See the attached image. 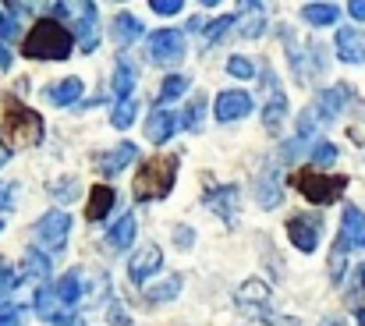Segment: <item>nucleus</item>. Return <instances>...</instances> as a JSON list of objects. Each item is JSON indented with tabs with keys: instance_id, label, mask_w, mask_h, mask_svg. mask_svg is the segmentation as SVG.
Listing matches in <instances>:
<instances>
[{
	"instance_id": "f257e3e1",
	"label": "nucleus",
	"mask_w": 365,
	"mask_h": 326,
	"mask_svg": "<svg viewBox=\"0 0 365 326\" xmlns=\"http://www.w3.org/2000/svg\"><path fill=\"white\" fill-rule=\"evenodd\" d=\"M71 46H75V36L57 18H36L32 32L21 39V54L29 61H64L71 57Z\"/></svg>"
},
{
	"instance_id": "f03ea898",
	"label": "nucleus",
	"mask_w": 365,
	"mask_h": 326,
	"mask_svg": "<svg viewBox=\"0 0 365 326\" xmlns=\"http://www.w3.org/2000/svg\"><path fill=\"white\" fill-rule=\"evenodd\" d=\"M178 170H181L178 156H153V160H145L138 167V174H135V199L138 203L167 199L174 181H178Z\"/></svg>"
},
{
	"instance_id": "7ed1b4c3",
	"label": "nucleus",
	"mask_w": 365,
	"mask_h": 326,
	"mask_svg": "<svg viewBox=\"0 0 365 326\" xmlns=\"http://www.w3.org/2000/svg\"><path fill=\"white\" fill-rule=\"evenodd\" d=\"M4 138L7 149H32L43 142V117L32 107H25L21 100H7L4 103Z\"/></svg>"
},
{
	"instance_id": "20e7f679",
	"label": "nucleus",
	"mask_w": 365,
	"mask_h": 326,
	"mask_svg": "<svg viewBox=\"0 0 365 326\" xmlns=\"http://www.w3.org/2000/svg\"><path fill=\"white\" fill-rule=\"evenodd\" d=\"M291 188H298L309 203H316V206H330V203H337L341 195H344V188H348V178L344 174H323V170H316V167H305V170H294L291 174Z\"/></svg>"
},
{
	"instance_id": "39448f33",
	"label": "nucleus",
	"mask_w": 365,
	"mask_h": 326,
	"mask_svg": "<svg viewBox=\"0 0 365 326\" xmlns=\"http://www.w3.org/2000/svg\"><path fill=\"white\" fill-rule=\"evenodd\" d=\"M145 54L153 64H178L185 57V36L178 29H156L145 39Z\"/></svg>"
},
{
	"instance_id": "423d86ee",
	"label": "nucleus",
	"mask_w": 365,
	"mask_h": 326,
	"mask_svg": "<svg viewBox=\"0 0 365 326\" xmlns=\"http://www.w3.org/2000/svg\"><path fill=\"white\" fill-rule=\"evenodd\" d=\"M287 238L298 252H316L323 238V217L319 213H294L287 217Z\"/></svg>"
},
{
	"instance_id": "0eeeda50",
	"label": "nucleus",
	"mask_w": 365,
	"mask_h": 326,
	"mask_svg": "<svg viewBox=\"0 0 365 326\" xmlns=\"http://www.w3.org/2000/svg\"><path fill=\"white\" fill-rule=\"evenodd\" d=\"M238 305H242L245 316H252V320H273V295H269V287L259 277H252V280L242 284Z\"/></svg>"
},
{
	"instance_id": "6e6552de",
	"label": "nucleus",
	"mask_w": 365,
	"mask_h": 326,
	"mask_svg": "<svg viewBox=\"0 0 365 326\" xmlns=\"http://www.w3.org/2000/svg\"><path fill=\"white\" fill-rule=\"evenodd\" d=\"M68 234H71L68 210H50L46 217L36 223V238H39V245H46L50 252H61V248L68 245Z\"/></svg>"
},
{
	"instance_id": "1a4fd4ad",
	"label": "nucleus",
	"mask_w": 365,
	"mask_h": 326,
	"mask_svg": "<svg viewBox=\"0 0 365 326\" xmlns=\"http://www.w3.org/2000/svg\"><path fill=\"white\" fill-rule=\"evenodd\" d=\"M160 263H163L160 245H142V248L131 255V263H128V280H131V284H145V280L160 270Z\"/></svg>"
},
{
	"instance_id": "9d476101",
	"label": "nucleus",
	"mask_w": 365,
	"mask_h": 326,
	"mask_svg": "<svg viewBox=\"0 0 365 326\" xmlns=\"http://www.w3.org/2000/svg\"><path fill=\"white\" fill-rule=\"evenodd\" d=\"M213 113H217V121H224V124L242 121V117H248V113H252V96H248V93H242V89H227V93H220V96H217Z\"/></svg>"
},
{
	"instance_id": "9b49d317",
	"label": "nucleus",
	"mask_w": 365,
	"mask_h": 326,
	"mask_svg": "<svg viewBox=\"0 0 365 326\" xmlns=\"http://www.w3.org/2000/svg\"><path fill=\"white\" fill-rule=\"evenodd\" d=\"M32 312L39 316V320H46V323H71V316L64 312V305H61V295H57V287H39L36 291V298H32Z\"/></svg>"
},
{
	"instance_id": "f8f14e48",
	"label": "nucleus",
	"mask_w": 365,
	"mask_h": 326,
	"mask_svg": "<svg viewBox=\"0 0 365 326\" xmlns=\"http://www.w3.org/2000/svg\"><path fill=\"white\" fill-rule=\"evenodd\" d=\"M135 160H138V146L135 142H121V146H114V149L96 156V170L110 178V174H121L124 167H131Z\"/></svg>"
},
{
	"instance_id": "ddd939ff",
	"label": "nucleus",
	"mask_w": 365,
	"mask_h": 326,
	"mask_svg": "<svg viewBox=\"0 0 365 326\" xmlns=\"http://www.w3.org/2000/svg\"><path fill=\"white\" fill-rule=\"evenodd\" d=\"M202 203L224 220V223H235V217H238V185H220V188L206 192Z\"/></svg>"
},
{
	"instance_id": "4468645a",
	"label": "nucleus",
	"mask_w": 365,
	"mask_h": 326,
	"mask_svg": "<svg viewBox=\"0 0 365 326\" xmlns=\"http://www.w3.org/2000/svg\"><path fill=\"white\" fill-rule=\"evenodd\" d=\"M178 124H181V117H174L170 110H153V113L145 117V138H149L153 146H163V142L178 131Z\"/></svg>"
},
{
	"instance_id": "2eb2a0df",
	"label": "nucleus",
	"mask_w": 365,
	"mask_h": 326,
	"mask_svg": "<svg viewBox=\"0 0 365 326\" xmlns=\"http://www.w3.org/2000/svg\"><path fill=\"white\" fill-rule=\"evenodd\" d=\"M348 100H351V89H348V86H330V89H323V93H319V107H316L319 121H337V117L344 113V107H348Z\"/></svg>"
},
{
	"instance_id": "dca6fc26",
	"label": "nucleus",
	"mask_w": 365,
	"mask_h": 326,
	"mask_svg": "<svg viewBox=\"0 0 365 326\" xmlns=\"http://www.w3.org/2000/svg\"><path fill=\"white\" fill-rule=\"evenodd\" d=\"M337 57L344 61V64H365V39L355 32V29H337Z\"/></svg>"
},
{
	"instance_id": "f3484780",
	"label": "nucleus",
	"mask_w": 365,
	"mask_h": 326,
	"mask_svg": "<svg viewBox=\"0 0 365 326\" xmlns=\"http://www.w3.org/2000/svg\"><path fill=\"white\" fill-rule=\"evenodd\" d=\"M82 93H86V86H82V78H75V75L43 89V96H46L53 107H71V103H78V100H82Z\"/></svg>"
},
{
	"instance_id": "a211bd4d",
	"label": "nucleus",
	"mask_w": 365,
	"mask_h": 326,
	"mask_svg": "<svg viewBox=\"0 0 365 326\" xmlns=\"http://www.w3.org/2000/svg\"><path fill=\"white\" fill-rule=\"evenodd\" d=\"M114 203H118V192H114L110 185H93V195H89V203H86V217H89V223H100V220L110 217Z\"/></svg>"
},
{
	"instance_id": "6ab92c4d",
	"label": "nucleus",
	"mask_w": 365,
	"mask_h": 326,
	"mask_svg": "<svg viewBox=\"0 0 365 326\" xmlns=\"http://www.w3.org/2000/svg\"><path fill=\"white\" fill-rule=\"evenodd\" d=\"M96 18H100V7L96 4H82V18H78V46H82V54H93L100 46Z\"/></svg>"
},
{
	"instance_id": "aec40b11",
	"label": "nucleus",
	"mask_w": 365,
	"mask_h": 326,
	"mask_svg": "<svg viewBox=\"0 0 365 326\" xmlns=\"http://www.w3.org/2000/svg\"><path fill=\"white\" fill-rule=\"evenodd\" d=\"M255 199H259V206L262 210H273V206H280V199H284V188H280V178H277V170H273V163L259 174V188H255Z\"/></svg>"
},
{
	"instance_id": "412c9836",
	"label": "nucleus",
	"mask_w": 365,
	"mask_h": 326,
	"mask_svg": "<svg viewBox=\"0 0 365 326\" xmlns=\"http://www.w3.org/2000/svg\"><path fill=\"white\" fill-rule=\"evenodd\" d=\"M238 32L245 39H259L266 32V7L262 4H245L238 14Z\"/></svg>"
},
{
	"instance_id": "4be33fe9",
	"label": "nucleus",
	"mask_w": 365,
	"mask_h": 326,
	"mask_svg": "<svg viewBox=\"0 0 365 326\" xmlns=\"http://www.w3.org/2000/svg\"><path fill=\"white\" fill-rule=\"evenodd\" d=\"M337 238H344L351 248L365 241V213L359 210V206H348V210H344V220H341V234H337Z\"/></svg>"
},
{
	"instance_id": "5701e85b",
	"label": "nucleus",
	"mask_w": 365,
	"mask_h": 326,
	"mask_svg": "<svg viewBox=\"0 0 365 326\" xmlns=\"http://www.w3.org/2000/svg\"><path fill=\"white\" fill-rule=\"evenodd\" d=\"M131 241H135V217L121 213V220L107 230V245H110V252H124V248H131Z\"/></svg>"
},
{
	"instance_id": "b1692460",
	"label": "nucleus",
	"mask_w": 365,
	"mask_h": 326,
	"mask_svg": "<svg viewBox=\"0 0 365 326\" xmlns=\"http://www.w3.org/2000/svg\"><path fill=\"white\" fill-rule=\"evenodd\" d=\"M46 273H50V259H46L43 252L32 248V252L21 255V263H18V277H21V280H43Z\"/></svg>"
},
{
	"instance_id": "393cba45",
	"label": "nucleus",
	"mask_w": 365,
	"mask_h": 326,
	"mask_svg": "<svg viewBox=\"0 0 365 326\" xmlns=\"http://www.w3.org/2000/svg\"><path fill=\"white\" fill-rule=\"evenodd\" d=\"M57 295H61V305H64V312L71 316V312L78 309V298H82V277H78V270L64 273V280L57 284Z\"/></svg>"
},
{
	"instance_id": "a878e982",
	"label": "nucleus",
	"mask_w": 365,
	"mask_h": 326,
	"mask_svg": "<svg viewBox=\"0 0 365 326\" xmlns=\"http://www.w3.org/2000/svg\"><path fill=\"white\" fill-rule=\"evenodd\" d=\"M181 287H185V280L174 273V277H167L163 284H149L145 287V302L149 305H163V302H174L178 295H181Z\"/></svg>"
},
{
	"instance_id": "bb28decb",
	"label": "nucleus",
	"mask_w": 365,
	"mask_h": 326,
	"mask_svg": "<svg viewBox=\"0 0 365 326\" xmlns=\"http://www.w3.org/2000/svg\"><path fill=\"white\" fill-rule=\"evenodd\" d=\"M302 18H305L309 25L323 29V25H334V21L341 18V7H337V4H305V7H302Z\"/></svg>"
},
{
	"instance_id": "cd10ccee",
	"label": "nucleus",
	"mask_w": 365,
	"mask_h": 326,
	"mask_svg": "<svg viewBox=\"0 0 365 326\" xmlns=\"http://www.w3.org/2000/svg\"><path fill=\"white\" fill-rule=\"evenodd\" d=\"M138 36H142V21H138L131 11H121V14L114 18V39H118L121 46H131Z\"/></svg>"
},
{
	"instance_id": "c85d7f7f",
	"label": "nucleus",
	"mask_w": 365,
	"mask_h": 326,
	"mask_svg": "<svg viewBox=\"0 0 365 326\" xmlns=\"http://www.w3.org/2000/svg\"><path fill=\"white\" fill-rule=\"evenodd\" d=\"M284 113H287V100H284V93H280V89H273V93H269V100L262 103V124H266L269 131H277V128H280V121H284Z\"/></svg>"
},
{
	"instance_id": "c756f323",
	"label": "nucleus",
	"mask_w": 365,
	"mask_h": 326,
	"mask_svg": "<svg viewBox=\"0 0 365 326\" xmlns=\"http://www.w3.org/2000/svg\"><path fill=\"white\" fill-rule=\"evenodd\" d=\"M188 86H192V78L188 75H167L163 78V86H160V103H174V100H181L185 93H188Z\"/></svg>"
},
{
	"instance_id": "7c9ffc66",
	"label": "nucleus",
	"mask_w": 365,
	"mask_h": 326,
	"mask_svg": "<svg viewBox=\"0 0 365 326\" xmlns=\"http://www.w3.org/2000/svg\"><path fill=\"white\" fill-rule=\"evenodd\" d=\"M131 89H135V68L128 61H118V71H114V96H118V103L131 100Z\"/></svg>"
},
{
	"instance_id": "2f4dec72",
	"label": "nucleus",
	"mask_w": 365,
	"mask_h": 326,
	"mask_svg": "<svg viewBox=\"0 0 365 326\" xmlns=\"http://www.w3.org/2000/svg\"><path fill=\"white\" fill-rule=\"evenodd\" d=\"M238 25V14H224V18H213L206 29H202V39H206V46H217L220 39H224V32L227 29H235Z\"/></svg>"
},
{
	"instance_id": "473e14b6",
	"label": "nucleus",
	"mask_w": 365,
	"mask_h": 326,
	"mask_svg": "<svg viewBox=\"0 0 365 326\" xmlns=\"http://www.w3.org/2000/svg\"><path fill=\"white\" fill-rule=\"evenodd\" d=\"M202 113H206V96H195L188 110H185V117H181V124L188 128V131H202Z\"/></svg>"
},
{
	"instance_id": "72a5a7b5",
	"label": "nucleus",
	"mask_w": 365,
	"mask_h": 326,
	"mask_svg": "<svg viewBox=\"0 0 365 326\" xmlns=\"http://www.w3.org/2000/svg\"><path fill=\"white\" fill-rule=\"evenodd\" d=\"M337 156H341V153H337V146H334V142H316V146L309 149V160H312L316 167H330Z\"/></svg>"
},
{
	"instance_id": "f704fd0d",
	"label": "nucleus",
	"mask_w": 365,
	"mask_h": 326,
	"mask_svg": "<svg viewBox=\"0 0 365 326\" xmlns=\"http://www.w3.org/2000/svg\"><path fill=\"white\" fill-rule=\"evenodd\" d=\"M131 121H135V100H121V103H114V110H110V124L124 131Z\"/></svg>"
},
{
	"instance_id": "c9c22d12",
	"label": "nucleus",
	"mask_w": 365,
	"mask_h": 326,
	"mask_svg": "<svg viewBox=\"0 0 365 326\" xmlns=\"http://www.w3.org/2000/svg\"><path fill=\"white\" fill-rule=\"evenodd\" d=\"M50 195H53L57 203H75V199H78V181H75V178H64V181H53V188H50Z\"/></svg>"
},
{
	"instance_id": "e433bc0d",
	"label": "nucleus",
	"mask_w": 365,
	"mask_h": 326,
	"mask_svg": "<svg viewBox=\"0 0 365 326\" xmlns=\"http://www.w3.org/2000/svg\"><path fill=\"white\" fill-rule=\"evenodd\" d=\"M227 71H231L235 78H255V68H252L248 57H231V61H227Z\"/></svg>"
},
{
	"instance_id": "4c0bfd02",
	"label": "nucleus",
	"mask_w": 365,
	"mask_h": 326,
	"mask_svg": "<svg viewBox=\"0 0 365 326\" xmlns=\"http://www.w3.org/2000/svg\"><path fill=\"white\" fill-rule=\"evenodd\" d=\"M18 284H21L18 270H11V266H7V270L0 273V305H4V298H7V295H11V291H14Z\"/></svg>"
},
{
	"instance_id": "58836bf2",
	"label": "nucleus",
	"mask_w": 365,
	"mask_h": 326,
	"mask_svg": "<svg viewBox=\"0 0 365 326\" xmlns=\"http://www.w3.org/2000/svg\"><path fill=\"white\" fill-rule=\"evenodd\" d=\"M153 11L156 14H178L181 11V0H153Z\"/></svg>"
},
{
	"instance_id": "ea45409f",
	"label": "nucleus",
	"mask_w": 365,
	"mask_h": 326,
	"mask_svg": "<svg viewBox=\"0 0 365 326\" xmlns=\"http://www.w3.org/2000/svg\"><path fill=\"white\" fill-rule=\"evenodd\" d=\"M14 188L18 185H0V213H7L14 206Z\"/></svg>"
},
{
	"instance_id": "a19ab883",
	"label": "nucleus",
	"mask_w": 365,
	"mask_h": 326,
	"mask_svg": "<svg viewBox=\"0 0 365 326\" xmlns=\"http://www.w3.org/2000/svg\"><path fill=\"white\" fill-rule=\"evenodd\" d=\"M18 36V21L14 18H0V39L7 43V39H14Z\"/></svg>"
},
{
	"instance_id": "79ce46f5",
	"label": "nucleus",
	"mask_w": 365,
	"mask_h": 326,
	"mask_svg": "<svg viewBox=\"0 0 365 326\" xmlns=\"http://www.w3.org/2000/svg\"><path fill=\"white\" fill-rule=\"evenodd\" d=\"M110 323H114V326H128V312H124L121 302H114V305H110Z\"/></svg>"
},
{
	"instance_id": "37998d69",
	"label": "nucleus",
	"mask_w": 365,
	"mask_h": 326,
	"mask_svg": "<svg viewBox=\"0 0 365 326\" xmlns=\"http://www.w3.org/2000/svg\"><path fill=\"white\" fill-rule=\"evenodd\" d=\"M11 61H14V57H11V50H7V43L0 39V68L7 71V68H11Z\"/></svg>"
},
{
	"instance_id": "c03bdc74",
	"label": "nucleus",
	"mask_w": 365,
	"mask_h": 326,
	"mask_svg": "<svg viewBox=\"0 0 365 326\" xmlns=\"http://www.w3.org/2000/svg\"><path fill=\"white\" fill-rule=\"evenodd\" d=\"M0 326H21V312L14 309V312H7V316H0Z\"/></svg>"
},
{
	"instance_id": "a18cd8bd",
	"label": "nucleus",
	"mask_w": 365,
	"mask_h": 326,
	"mask_svg": "<svg viewBox=\"0 0 365 326\" xmlns=\"http://www.w3.org/2000/svg\"><path fill=\"white\" fill-rule=\"evenodd\" d=\"M348 11H351V18H365V0H351Z\"/></svg>"
},
{
	"instance_id": "49530a36",
	"label": "nucleus",
	"mask_w": 365,
	"mask_h": 326,
	"mask_svg": "<svg viewBox=\"0 0 365 326\" xmlns=\"http://www.w3.org/2000/svg\"><path fill=\"white\" fill-rule=\"evenodd\" d=\"M50 11H53V14H57V18H68V14H71V7H68V4H53V7H50Z\"/></svg>"
},
{
	"instance_id": "de8ad7c7",
	"label": "nucleus",
	"mask_w": 365,
	"mask_h": 326,
	"mask_svg": "<svg viewBox=\"0 0 365 326\" xmlns=\"http://www.w3.org/2000/svg\"><path fill=\"white\" fill-rule=\"evenodd\" d=\"M174 238H181V241H185V248L192 245V230H188V227H181V230H174Z\"/></svg>"
},
{
	"instance_id": "09e8293b",
	"label": "nucleus",
	"mask_w": 365,
	"mask_h": 326,
	"mask_svg": "<svg viewBox=\"0 0 365 326\" xmlns=\"http://www.w3.org/2000/svg\"><path fill=\"white\" fill-rule=\"evenodd\" d=\"M7 160H11V149H0V167H4Z\"/></svg>"
},
{
	"instance_id": "8fccbe9b",
	"label": "nucleus",
	"mask_w": 365,
	"mask_h": 326,
	"mask_svg": "<svg viewBox=\"0 0 365 326\" xmlns=\"http://www.w3.org/2000/svg\"><path fill=\"white\" fill-rule=\"evenodd\" d=\"M355 320H359V326H365V309H359V312H355Z\"/></svg>"
},
{
	"instance_id": "3c124183",
	"label": "nucleus",
	"mask_w": 365,
	"mask_h": 326,
	"mask_svg": "<svg viewBox=\"0 0 365 326\" xmlns=\"http://www.w3.org/2000/svg\"><path fill=\"white\" fill-rule=\"evenodd\" d=\"M359 284H362V291H365V266L359 270Z\"/></svg>"
},
{
	"instance_id": "603ef678",
	"label": "nucleus",
	"mask_w": 365,
	"mask_h": 326,
	"mask_svg": "<svg viewBox=\"0 0 365 326\" xmlns=\"http://www.w3.org/2000/svg\"><path fill=\"white\" fill-rule=\"evenodd\" d=\"M4 270H7V263H4V259H0V273H4Z\"/></svg>"
},
{
	"instance_id": "864d4df0",
	"label": "nucleus",
	"mask_w": 365,
	"mask_h": 326,
	"mask_svg": "<svg viewBox=\"0 0 365 326\" xmlns=\"http://www.w3.org/2000/svg\"><path fill=\"white\" fill-rule=\"evenodd\" d=\"M327 326H344V323H327Z\"/></svg>"
},
{
	"instance_id": "5fc2aeb1",
	"label": "nucleus",
	"mask_w": 365,
	"mask_h": 326,
	"mask_svg": "<svg viewBox=\"0 0 365 326\" xmlns=\"http://www.w3.org/2000/svg\"><path fill=\"white\" fill-rule=\"evenodd\" d=\"M0 230H4V220H0Z\"/></svg>"
},
{
	"instance_id": "6e6d98bb",
	"label": "nucleus",
	"mask_w": 365,
	"mask_h": 326,
	"mask_svg": "<svg viewBox=\"0 0 365 326\" xmlns=\"http://www.w3.org/2000/svg\"><path fill=\"white\" fill-rule=\"evenodd\" d=\"M362 245H365V241H362Z\"/></svg>"
}]
</instances>
